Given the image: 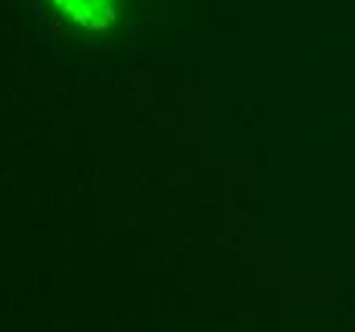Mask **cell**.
Listing matches in <instances>:
<instances>
[{
    "label": "cell",
    "instance_id": "cell-1",
    "mask_svg": "<svg viewBox=\"0 0 355 332\" xmlns=\"http://www.w3.org/2000/svg\"><path fill=\"white\" fill-rule=\"evenodd\" d=\"M59 10L85 28H105L118 16V0H54Z\"/></svg>",
    "mask_w": 355,
    "mask_h": 332
}]
</instances>
